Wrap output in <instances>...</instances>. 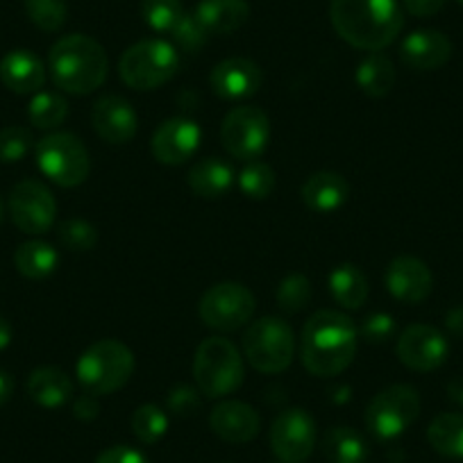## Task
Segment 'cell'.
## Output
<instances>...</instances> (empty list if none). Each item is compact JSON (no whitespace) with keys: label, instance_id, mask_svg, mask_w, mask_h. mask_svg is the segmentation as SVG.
<instances>
[{"label":"cell","instance_id":"obj_1","mask_svg":"<svg viewBox=\"0 0 463 463\" xmlns=\"http://www.w3.org/2000/svg\"><path fill=\"white\" fill-rule=\"evenodd\" d=\"M359 329L350 316L320 309L302 327L300 359L314 377H336L354 362Z\"/></svg>","mask_w":463,"mask_h":463},{"label":"cell","instance_id":"obj_2","mask_svg":"<svg viewBox=\"0 0 463 463\" xmlns=\"http://www.w3.org/2000/svg\"><path fill=\"white\" fill-rule=\"evenodd\" d=\"M329 16L343 42L368 52L391 46L404 25L398 0H332Z\"/></svg>","mask_w":463,"mask_h":463},{"label":"cell","instance_id":"obj_3","mask_svg":"<svg viewBox=\"0 0 463 463\" xmlns=\"http://www.w3.org/2000/svg\"><path fill=\"white\" fill-rule=\"evenodd\" d=\"M48 69L55 87L71 96H89L105 84L109 73L107 52L87 34L61 37L48 55Z\"/></svg>","mask_w":463,"mask_h":463},{"label":"cell","instance_id":"obj_4","mask_svg":"<svg viewBox=\"0 0 463 463\" xmlns=\"http://www.w3.org/2000/svg\"><path fill=\"white\" fill-rule=\"evenodd\" d=\"M78 382L96 398L121 391L135 373V354L126 343L105 338L89 345L78 359Z\"/></svg>","mask_w":463,"mask_h":463},{"label":"cell","instance_id":"obj_5","mask_svg":"<svg viewBox=\"0 0 463 463\" xmlns=\"http://www.w3.org/2000/svg\"><path fill=\"white\" fill-rule=\"evenodd\" d=\"M195 386L204 398H225L239 391L246 377V366L239 347L225 336H209L195 350Z\"/></svg>","mask_w":463,"mask_h":463},{"label":"cell","instance_id":"obj_6","mask_svg":"<svg viewBox=\"0 0 463 463\" xmlns=\"http://www.w3.org/2000/svg\"><path fill=\"white\" fill-rule=\"evenodd\" d=\"M180 69L175 46L162 39H144L118 60V75L135 91H155L171 82Z\"/></svg>","mask_w":463,"mask_h":463},{"label":"cell","instance_id":"obj_7","mask_svg":"<svg viewBox=\"0 0 463 463\" xmlns=\"http://www.w3.org/2000/svg\"><path fill=\"white\" fill-rule=\"evenodd\" d=\"M296 354V336L287 320L266 316L255 320L243 334V359L264 375L287 371Z\"/></svg>","mask_w":463,"mask_h":463},{"label":"cell","instance_id":"obj_8","mask_svg":"<svg viewBox=\"0 0 463 463\" xmlns=\"http://www.w3.org/2000/svg\"><path fill=\"white\" fill-rule=\"evenodd\" d=\"M37 166L57 186L73 189L89 177L91 159L82 141L71 132H51L34 146Z\"/></svg>","mask_w":463,"mask_h":463},{"label":"cell","instance_id":"obj_9","mask_svg":"<svg viewBox=\"0 0 463 463\" xmlns=\"http://www.w3.org/2000/svg\"><path fill=\"white\" fill-rule=\"evenodd\" d=\"M420 416V395L413 386L395 384L380 391L366 407V427L380 440L402 436Z\"/></svg>","mask_w":463,"mask_h":463},{"label":"cell","instance_id":"obj_10","mask_svg":"<svg viewBox=\"0 0 463 463\" xmlns=\"http://www.w3.org/2000/svg\"><path fill=\"white\" fill-rule=\"evenodd\" d=\"M221 141L227 153L241 162H255L264 155L270 141V121L264 109L239 105L222 118Z\"/></svg>","mask_w":463,"mask_h":463},{"label":"cell","instance_id":"obj_11","mask_svg":"<svg viewBox=\"0 0 463 463\" xmlns=\"http://www.w3.org/2000/svg\"><path fill=\"white\" fill-rule=\"evenodd\" d=\"M255 296L239 282H221L200 298L198 314L216 332H237L255 314Z\"/></svg>","mask_w":463,"mask_h":463},{"label":"cell","instance_id":"obj_12","mask_svg":"<svg viewBox=\"0 0 463 463\" xmlns=\"http://www.w3.org/2000/svg\"><path fill=\"white\" fill-rule=\"evenodd\" d=\"M7 212L21 232L39 237L55 222L57 203L46 184L39 180H24L10 191Z\"/></svg>","mask_w":463,"mask_h":463},{"label":"cell","instance_id":"obj_13","mask_svg":"<svg viewBox=\"0 0 463 463\" xmlns=\"http://www.w3.org/2000/svg\"><path fill=\"white\" fill-rule=\"evenodd\" d=\"M318 443L314 418L305 409H287L270 425V449L282 463H302Z\"/></svg>","mask_w":463,"mask_h":463},{"label":"cell","instance_id":"obj_14","mask_svg":"<svg viewBox=\"0 0 463 463\" xmlns=\"http://www.w3.org/2000/svg\"><path fill=\"white\" fill-rule=\"evenodd\" d=\"M449 354V343L440 329L431 325H409L398 338V357L409 371L430 373L445 364Z\"/></svg>","mask_w":463,"mask_h":463},{"label":"cell","instance_id":"obj_15","mask_svg":"<svg viewBox=\"0 0 463 463\" xmlns=\"http://www.w3.org/2000/svg\"><path fill=\"white\" fill-rule=\"evenodd\" d=\"M200 139H203V132H200L198 123L175 116V118H166L153 132L150 150H153V157L159 164L180 166V164L189 162L198 153Z\"/></svg>","mask_w":463,"mask_h":463},{"label":"cell","instance_id":"obj_16","mask_svg":"<svg viewBox=\"0 0 463 463\" xmlns=\"http://www.w3.org/2000/svg\"><path fill=\"white\" fill-rule=\"evenodd\" d=\"M261 82H264V75H261L260 64L248 57L222 60L221 64L213 66L212 75H209L213 93L227 102L250 100L261 89Z\"/></svg>","mask_w":463,"mask_h":463},{"label":"cell","instance_id":"obj_17","mask_svg":"<svg viewBox=\"0 0 463 463\" xmlns=\"http://www.w3.org/2000/svg\"><path fill=\"white\" fill-rule=\"evenodd\" d=\"M91 126L102 141L111 146L130 144L139 130L135 107L121 96H102L91 109Z\"/></svg>","mask_w":463,"mask_h":463},{"label":"cell","instance_id":"obj_18","mask_svg":"<svg viewBox=\"0 0 463 463\" xmlns=\"http://www.w3.org/2000/svg\"><path fill=\"white\" fill-rule=\"evenodd\" d=\"M386 288L404 305H420L431 296L434 275L430 266L411 255L395 257L386 269Z\"/></svg>","mask_w":463,"mask_h":463},{"label":"cell","instance_id":"obj_19","mask_svg":"<svg viewBox=\"0 0 463 463\" xmlns=\"http://www.w3.org/2000/svg\"><path fill=\"white\" fill-rule=\"evenodd\" d=\"M209 427L225 443H250L261 430V418L255 407L241 400H222L209 413Z\"/></svg>","mask_w":463,"mask_h":463},{"label":"cell","instance_id":"obj_20","mask_svg":"<svg viewBox=\"0 0 463 463\" xmlns=\"http://www.w3.org/2000/svg\"><path fill=\"white\" fill-rule=\"evenodd\" d=\"M452 57V42L439 30H416L400 46V60L413 71H436Z\"/></svg>","mask_w":463,"mask_h":463},{"label":"cell","instance_id":"obj_21","mask_svg":"<svg viewBox=\"0 0 463 463\" xmlns=\"http://www.w3.org/2000/svg\"><path fill=\"white\" fill-rule=\"evenodd\" d=\"M0 82L19 96L39 93L46 82V66L33 51L16 48L0 60Z\"/></svg>","mask_w":463,"mask_h":463},{"label":"cell","instance_id":"obj_22","mask_svg":"<svg viewBox=\"0 0 463 463\" xmlns=\"http://www.w3.org/2000/svg\"><path fill=\"white\" fill-rule=\"evenodd\" d=\"M302 203L316 213H332L341 209L350 198V184L341 173L318 171L302 184Z\"/></svg>","mask_w":463,"mask_h":463},{"label":"cell","instance_id":"obj_23","mask_svg":"<svg viewBox=\"0 0 463 463\" xmlns=\"http://www.w3.org/2000/svg\"><path fill=\"white\" fill-rule=\"evenodd\" d=\"M209 34H232L250 19L246 0H203L194 12Z\"/></svg>","mask_w":463,"mask_h":463},{"label":"cell","instance_id":"obj_24","mask_svg":"<svg viewBox=\"0 0 463 463\" xmlns=\"http://www.w3.org/2000/svg\"><path fill=\"white\" fill-rule=\"evenodd\" d=\"M28 395L43 409H60L73 398V382L61 368L43 366L28 377Z\"/></svg>","mask_w":463,"mask_h":463},{"label":"cell","instance_id":"obj_25","mask_svg":"<svg viewBox=\"0 0 463 463\" xmlns=\"http://www.w3.org/2000/svg\"><path fill=\"white\" fill-rule=\"evenodd\" d=\"M234 184V171L225 159H200L189 171V189L204 200L222 198Z\"/></svg>","mask_w":463,"mask_h":463},{"label":"cell","instance_id":"obj_26","mask_svg":"<svg viewBox=\"0 0 463 463\" xmlns=\"http://www.w3.org/2000/svg\"><path fill=\"white\" fill-rule=\"evenodd\" d=\"M329 291H332V298L336 305L353 311L366 305L371 287H368L366 273L359 266L341 264L329 275Z\"/></svg>","mask_w":463,"mask_h":463},{"label":"cell","instance_id":"obj_27","mask_svg":"<svg viewBox=\"0 0 463 463\" xmlns=\"http://www.w3.org/2000/svg\"><path fill=\"white\" fill-rule=\"evenodd\" d=\"M359 89L371 98H384L393 91L395 87V66L384 52H371L364 57L362 64L357 66L354 73Z\"/></svg>","mask_w":463,"mask_h":463},{"label":"cell","instance_id":"obj_28","mask_svg":"<svg viewBox=\"0 0 463 463\" xmlns=\"http://www.w3.org/2000/svg\"><path fill=\"white\" fill-rule=\"evenodd\" d=\"M323 452L329 463H368V445L353 427H332L323 436Z\"/></svg>","mask_w":463,"mask_h":463},{"label":"cell","instance_id":"obj_29","mask_svg":"<svg viewBox=\"0 0 463 463\" xmlns=\"http://www.w3.org/2000/svg\"><path fill=\"white\" fill-rule=\"evenodd\" d=\"M57 264H60V255L46 241H25L14 252L16 270L28 279L51 278Z\"/></svg>","mask_w":463,"mask_h":463},{"label":"cell","instance_id":"obj_30","mask_svg":"<svg viewBox=\"0 0 463 463\" xmlns=\"http://www.w3.org/2000/svg\"><path fill=\"white\" fill-rule=\"evenodd\" d=\"M431 448L448 458H463V413H440L427 427Z\"/></svg>","mask_w":463,"mask_h":463},{"label":"cell","instance_id":"obj_31","mask_svg":"<svg viewBox=\"0 0 463 463\" xmlns=\"http://www.w3.org/2000/svg\"><path fill=\"white\" fill-rule=\"evenodd\" d=\"M28 118L39 130H55L69 118V102L52 91H39L28 105Z\"/></svg>","mask_w":463,"mask_h":463},{"label":"cell","instance_id":"obj_32","mask_svg":"<svg viewBox=\"0 0 463 463\" xmlns=\"http://www.w3.org/2000/svg\"><path fill=\"white\" fill-rule=\"evenodd\" d=\"M132 431L146 445H155L166 436L168 418L157 404H141L132 413Z\"/></svg>","mask_w":463,"mask_h":463},{"label":"cell","instance_id":"obj_33","mask_svg":"<svg viewBox=\"0 0 463 463\" xmlns=\"http://www.w3.org/2000/svg\"><path fill=\"white\" fill-rule=\"evenodd\" d=\"M239 189L250 200H266L275 189V171L266 162H246L239 173Z\"/></svg>","mask_w":463,"mask_h":463},{"label":"cell","instance_id":"obj_34","mask_svg":"<svg viewBox=\"0 0 463 463\" xmlns=\"http://www.w3.org/2000/svg\"><path fill=\"white\" fill-rule=\"evenodd\" d=\"M28 19L43 33H57L69 19L66 0H25Z\"/></svg>","mask_w":463,"mask_h":463},{"label":"cell","instance_id":"obj_35","mask_svg":"<svg viewBox=\"0 0 463 463\" xmlns=\"http://www.w3.org/2000/svg\"><path fill=\"white\" fill-rule=\"evenodd\" d=\"M182 14L180 0H141V16L155 33H171Z\"/></svg>","mask_w":463,"mask_h":463},{"label":"cell","instance_id":"obj_36","mask_svg":"<svg viewBox=\"0 0 463 463\" xmlns=\"http://www.w3.org/2000/svg\"><path fill=\"white\" fill-rule=\"evenodd\" d=\"M311 300V282L300 273L284 278L278 287V305L287 314H298Z\"/></svg>","mask_w":463,"mask_h":463},{"label":"cell","instance_id":"obj_37","mask_svg":"<svg viewBox=\"0 0 463 463\" xmlns=\"http://www.w3.org/2000/svg\"><path fill=\"white\" fill-rule=\"evenodd\" d=\"M60 241L66 250L73 252H89L96 248L98 232L96 227L82 218H71L60 225Z\"/></svg>","mask_w":463,"mask_h":463},{"label":"cell","instance_id":"obj_38","mask_svg":"<svg viewBox=\"0 0 463 463\" xmlns=\"http://www.w3.org/2000/svg\"><path fill=\"white\" fill-rule=\"evenodd\" d=\"M33 132L21 126H7L0 130V164H16L33 150Z\"/></svg>","mask_w":463,"mask_h":463},{"label":"cell","instance_id":"obj_39","mask_svg":"<svg viewBox=\"0 0 463 463\" xmlns=\"http://www.w3.org/2000/svg\"><path fill=\"white\" fill-rule=\"evenodd\" d=\"M171 37L180 51L191 52V55H194V52L203 51L204 43H207L209 39V33L207 28L200 24L198 16H195L194 12H191V14H186L184 12L182 19L175 24V28L171 30Z\"/></svg>","mask_w":463,"mask_h":463},{"label":"cell","instance_id":"obj_40","mask_svg":"<svg viewBox=\"0 0 463 463\" xmlns=\"http://www.w3.org/2000/svg\"><path fill=\"white\" fill-rule=\"evenodd\" d=\"M166 404L171 409V413H175L180 418H189L194 413H198L200 407H203V393L198 389H194V386L180 384L168 391Z\"/></svg>","mask_w":463,"mask_h":463},{"label":"cell","instance_id":"obj_41","mask_svg":"<svg viewBox=\"0 0 463 463\" xmlns=\"http://www.w3.org/2000/svg\"><path fill=\"white\" fill-rule=\"evenodd\" d=\"M395 329H398V323L391 314H384V311H377V314H371L359 327V334L366 338L368 343H386L393 338Z\"/></svg>","mask_w":463,"mask_h":463},{"label":"cell","instance_id":"obj_42","mask_svg":"<svg viewBox=\"0 0 463 463\" xmlns=\"http://www.w3.org/2000/svg\"><path fill=\"white\" fill-rule=\"evenodd\" d=\"M96 463H148V458L144 452L130 448V445H114V448H107L105 452L98 454Z\"/></svg>","mask_w":463,"mask_h":463},{"label":"cell","instance_id":"obj_43","mask_svg":"<svg viewBox=\"0 0 463 463\" xmlns=\"http://www.w3.org/2000/svg\"><path fill=\"white\" fill-rule=\"evenodd\" d=\"M73 416L82 422H91L100 416V402H98L96 395L84 393L80 395L73 402Z\"/></svg>","mask_w":463,"mask_h":463},{"label":"cell","instance_id":"obj_44","mask_svg":"<svg viewBox=\"0 0 463 463\" xmlns=\"http://www.w3.org/2000/svg\"><path fill=\"white\" fill-rule=\"evenodd\" d=\"M402 3L409 14L418 16V19H430L443 10L448 0H402Z\"/></svg>","mask_w":463,"mask_h":463},{"label":"cell","instance_id":"obj_45","mask_svg":"<svg viewBox=\"0 0 463 463\" xmlns=\"http://www.w3.org/2000/svg\"><path fill=\"white\" fill-rule=\"evenodd\" d=\"M445 327L454 334V336L463 338V307H454L445 316Z\"/></svg>","mask_w":463,"mask_h":463},{"label":"cell","instance_id":"obj_46","mask_svg":"<svg viewBox=\"0 0 463 463\" xmlns=\"http://www.w3.org/2000/svg\"><path fill=\"white\" fill-rule=\"evenodd\" d=\"M14 393V380L5 371H0V404H5Z\"/></svg>","mask_w":463,"mask_h":463},{"label":"cell","instance_id":"obj_47","mask_svg":"<svg viewBox=\"0 0 463 463\" xmlns=\"http://www.w3.org/2000/svg\"><path fill=\"white\" fill-rule=\"evenodd\" d=\"M448 395H449V400H454V402L461 404L463 407V377H457V380L449 382Z\"/></svg>","mask_w":463,"mask_h":463},{"label":"cell","instance_id":"obj_48","mask_svg":"<svg viewBox=\"0 0 463 463\" xmlns=\"http://www.w3.org/2000/svg\"><path fill=\"white\" fill-rule=\"evenodd\" d=\"M12 343V325L5 318H0V350H5Z\"/></svg>","mask_w":463,"mask_h":463},{"label":"cell","instance_id":"obj_49","mask_svg":"<svg viewBox=\"0 0 463 463\" xmlns=\"http://www.w3.org/2000/svg\"><path fill=\"white\" fill-rule=\"evenodd\" d=\"M3 216H5V204H3V200H0V221H3Z\"/></svg>","mask_w":463,"mask_h":463},{"label":"cell","instance_id":"obj_50","mask_svg":"<svg viewBox=\"0 0 463 463\" xmlns=\"http://www.w3.org/2000/svg\"><path fill=\"white\" fill-rule=\"evenodd\" d=\"M458 3H461V5H463V0H458Z\"/></svg>","mask_w":463,"mask_h":463}]
</instances>
